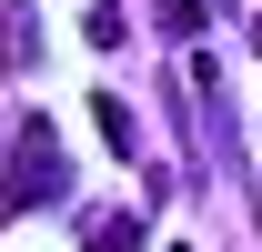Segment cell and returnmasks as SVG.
<instances>
[{
  "instance_id": "7a4b0ae2",
  "label": "cell",
  "mask_w": 262,
  "mask_h": 252,
  "mask_svg": "<svg viewBox=\"0 0 262 252\" xmlns=\"http://www.w3.org/2000/svg\"><path fill=\"white\" fill-rule=\"evenodd\" d=\"M81 252H141V212H101L81 232Z\"/></svg>"
},
{
  "instance_id": "277c9868",
  "label": "cell",
  "mask_w": 262,
  "mask_h": 252,
  "mask_svg": "<svg viewBox=\"0 0 262 252\" xmlns=\"http://www.w3.org/2000/svg\"><path fill=\"white\" fill-rule=\"evenodd\" d=\"M252 51H262V10H252Z\"/></svg>"
},
{
  "instance_id": "3957f363",
  "label": "cell",
  "mask_w": 262,
  "mask_h": 252,
  "mask_svg": "<svg viewBox=\"0 0 262 252\" xmlns=\"http://www.w3.org/2000/svg\"><path fill=\"white\" fill-rule=\"evenodd\" d=\"M162 31H171V40H192V31H202V0H162Z\"/></svg>"
},
{
  "instance_id": "6da1fadb",
  "label": "cell",
  "mask_w": 262,
  "mask_h": 252,
  "mask_svg": "<svg viewBox=\"0 0 262 252\" xmlns=\"http://www.w3.org/2000/svg\"><path fill=\"white\" fill-rule=\"evenodd\" d=\"M71 192V172H61V152H51V121H20L10 131V212H51V202H61Z\"/></svg>"
}]
</instances>
